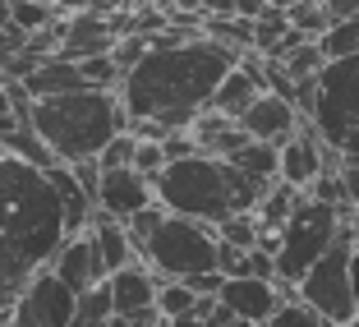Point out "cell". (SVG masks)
I'll list each match as a JSON object with an SVG mask.
<instances>
[{
  "label": "cell",
  "instance_id": "obj_1",
  "mask_svg": "<svg viewBox=\"0 0 359 327\" xmlns=\"http://www.w3.org/2000/svg\"><path fill=\"white\" fill-rule=\"evenodd\" d=\"M244 55L231 46L212 42L208 32L180 46H152L138 69H129L120 84V106L129 125L152 120L166 134H189L194 120L203 116Z\"/></svg>",
  "mask_w": 359,
  "mask_h": 327
},
{
  "label": "cell",
  "instance_id": "obj_2",
  "mask_svg": "<svg viewBox=\"0 0 359 327\" xmlns=\"http://www.w3.org/2000/svg\"><path fill=\"white\" fill-rule=\"evenodd\" d=\"M65 240V203L51 175L0 152V305H19L32 276L55 263Z\"/></svg>",
  "mask_w": 359,
  "mask_h": 327
},
{
  "label": "cell",
  "instance_id": "obj_3",
  "mask_svg": "<svg viewBox=\"0 0 359 327\" xmlns=\"http://www.w3.org/2000/svg\"><path fill=\"white\" fill-rule=\"evenodd\" d=\"M267 189L272 185H254L231 161L203 157V152L198 157H184V161H170L152 180V194L166 208V217H184V222H203V226H222L231 217L258 212Z\"/></svg>",
  "mask_w": 359,
  "mask_h": 327
},
{
  "label": "cell",
  "instance_id": "obj_4",
  "mask_svg": "<svg viewBox=\"0 0 359 327\" xmlns=\"http://www.w3.org/2000/svg\"><path fill=\"white\" fill-rule=\"evenodd\" d=\"M28 120L60 166L97 161L120 134H129V116L120 106V93H97V88L74 93V97H55V102H32Z\"/></svg>",
  "mask_w": 359,
  "mask_h": 327
},
{
  "label": "cell",
  "instance_id": "obj_5",
  "mask_svg": "<svg viewBox=\"0 0 359 327\" xmlns=\"http://www.w3.org/2000/svg\"><path fill=\"white\" fill-rule=\"evenodd\" d=\"M309 125L346 166L359 161V55L355 60H327V69L318 74Z\"/></svg>",
  "mask_w": 359,
  "mask_h": 327
},
{
  "label": "cell",
  "instance_id": "obj_6",
  "mask_svg": "<svg viewBox=\"0 0 359 327\" xmlns=\"http://www.w3.org/2000/svg\"><path fill=\"white\" fill-rule=\"evenodd\" d=\"M346 222H355V217H346V212H337V208H327V203H318V199H309V194H304V203L295 208V217H290L285 231H281V249H276V281L299 291V281H304V276L332 253V244L341 240Z\"/></svg>",
  "mask_w": 359,
  "mask_h": 327
},
{
  "label": "cell",
  "instance_id": "obj_7",
  "mask_svg": "<svg viewBox=\"0 0 359 327\" xmlns=\"http://www.w3.org/2000/svg\"><path fill=\"white\" fill-rule=\"evenodd\" d=\"M217 253H222V240H217V226L203 222H184V217H166L161 231L148 240L143 249V263L161 276V281H198V276L217 272Z\"/></svg>",
  "mask_w": 359,
  "mask_h": 327
},
{
  "label": "cell",
  "instance_id": "obj_8",
  "mask_svg": "<svg viewBox=\"0 0 359 327\" xmlns=\"http://www.w3.org/2000/svg\"><path fill=\"white\" fill-rule=\"evenodd\" d=\"M355 222H346L341 240L313 272L299 281V300L313 314H323L332 327H355L359 323V276H355Z\"/></svg>",
  "mask_w": 359,
  "mask_h": 327
},
{
  "label": "cell",
  "instance_id": "obj_9",
  "mask_svg": "<svg viewBox=\"0 0 359 327\" xmlns=\"http://www.w3.org/2000/svg\"><path fill=\"white\" fill-rule=\"evenodd\" d=\"M341 166H346V161L313 134L309 120H304V129L281 148V185H290V189H299V194H309L327 171H341Z\"/></svg>",
  "mask_w": 359,
  "mask_h": 327
},
{
  "label": "cell",
  "instance_id": "obj_10",
  "mask_svg": "<svg viewBox=\"0 0 359 327\" xmlns=\"http://www.w3.org/2000/svg\"><path fill=\"white\" fill-rule=\"evenodd\" d=\"M120 42V23L116 14H102V10H83V14H69L60 23V60H97V55H111Z\"/></svg>",
  "mask_w": 359,
  "mask_h": 327
},
{
  "label": "cell",
  "instance_id": "obj_11",
  "mask_svg": "<svg viewBox=\"0 0 359 327\" xmlns=\"http://www.w3.org/2000/svg\"><path fill=\"white\" fill-rule=\"evenodd\" d=\"M235 125L244 129V134L254 138V143H267V148H285L290 138L304 129V116H299L295 106L285 102V97H276V93H263L249 111H244Z\"/></svg>",
  "mask_w": 359,
  "mask_h": 327
},
{
  "label": "cell",
  "instance_id": "obj_12",
  "mask_svg": "<svg viewBox=\"0 0 359 327\" xmlns=\"http://www.w3.org/2000/svg\"><path fill=\"white\" fill-rule=\"evenodd\" d=\"M19 305L46 327H74V318H79V295L51 272V267H42V272L32 276Z\"/></svg>",
  "mask_w": 359,
  "mask_h": 327
},
{
  "label": "cell",
  "instance_id": "obj_13",
  "mask_svg": "<svg viewBox=\"0 0 359 327\" xmlns=\"http://www.w3.org/2000/svg\"><path fill=\"white\" fill-rule=\"evenodd\" d=\"M157 203L152 180L138 171H102V189H97V212L116 217V222H134L138 212H148Z\"/></svg>",
  "mask_w": 359,
  "mask_h": 327
},
{
  "label": "cell",
  "instance_id": "obj_14",
  "mask_svg": "<svg viewBox=\"0 0 359 327\" xmlns=\"http://www.w3.org/2000/svg\"><path fill=\"white\" fill-rule=\"evenodd\" d=\"M217 300H222V309H231L235 318H244V323H254V327H267L276 318V309L285 305L276 281H258V276H231Z\"/></svg>",
  "mask_w": 359,
  "mask_h": 327
},
{
  "label": "cell",
  "instance_id": "obj_15",
  "mask_svg": "<svg viewBox=\"0 0 359 327\" xmlns=\"http://www.w3.org/2000/svg\"><path fill=\"white\" fill-rule=\"evenodd\" d=\"M51 272L60 276V281L69 286V291H74L79 300H83L88 291H97V286H106V281H111V276H106V267H102V258H97V244H93V235L65 240V249L55 253Z\"/></svg>",
  "mask_w": 359,
  "mask_h": 327
},
{
  "label": "cell",
  "instance_id": "obj_16",
  "mask_svg": "<svg viewBox=\"0 0 359 327\" xmlns=\"http://www.w3.org/2000/svg\"><path fill=\"white\" fill-rule=\"evenodd\" d=\"M111 300H116V318H143L157 314V295H161V276L148 263H134L125 272L111 276Z\"/></svg>",
  "mask_w": 359,
  "mask_h": 327
},
{
  "label": "cell",
  "instance_id": "obj_17",
  "mask_svg": "<svg viewBox=\"0 0 359 327\" xmlns=\"http://www.w3.org/2000/svg\"><path fill=\"white\" fill-rule=\"evenodd\" d=\"M23 88H28L32 102H55V97H74V93H88V79L83 69H79L74 60H42L37 69H32L28 79H23Z\"/></svg>",
  "mask_w": 359,
  "mask_h": 327
},
{
  "label": "cell",
  "instance_id": "obj_18",
  "mask_svg": "<svg viewBox=\"0 0 359 327\" xmlns=\"http://www.w3.org/2000/svg\"><path fill=\"white\" fill-rule=\"evenodd\" d=\"M88 235H93V244H97V258H102L106 276H116V272H125V267L143 263L138 249H134V240H129V231H125V222H116V217L97 212V222H93Z\"/></svg>",
  "mask_w": 359,
  "mask_h": 327
},
{
  "label": "cell",
  "instance_id": "obj_19",
  "mask_svg": "<svg viewBox=\"0 0 359 327\" xmlns=\"http://www.w3.org/2000/svg\"><path fill=\"white\" fill-rule=\"evenodd\" d=\"M299 203H304V194L276 180L272 189H267V199L258 203V212H254V217H258V226H263L267 235H281V231H285V222L295 217V208H299Z\"/></svg>",
  "mask_w": 359,
  "mask_h": 327
},
{
  "label": "cell",
  "instance_id": "obj_20",
  "mask_svg": "<svg viewBox=\"0 0 359 327\" xmlns=\"http://www.w3.org/2000/svg\"><path fill=\"white\" fill-rule=\"evenodd\" d=\"M69 19L65 10L55 5H32V0H10V23L23 32V37H37V32H51Z\"/></svg>",
  "mask_w": 359,
  "mask_h": 327
},
{
  "label": "cell",
  "instance_id": "obj_21",
  "mask_svg": "<svg viewBox=\"0 0 359 327\" xmlns=\"http://www.w3.org/2000/svg\"><path fill=\"white\" fill-rule=\"evenodd\" d=\"M217 240L231 244V249H240V253H254L258 244H263V226H258L254 212H244V217H231V222L217 226Z\"/></svg>",
  "mask_w": 359,
  "mask_h": 327
},
{
  "label": "cell",
  "instance_id": "obj_22",
  "mask_svg": "<svg viewBox=\"0 0 359 327\" xmlns=\"http://www.w3.org/2000/svg\"><path fill=\"white\" fill-rule=\"evenodd\" d=\"M157 314H161V323H170V318H189V314H198V295H194L184 281H161Z\"/></svg>",
  "mask_w": 359,
  "mask_h": 327
},
{
  "label": "cell",
  "instance_id": "obj_23",
  "mask_svg": "<svg viewBox=\"0 0 359 327\" xmlns=\"http://www.w3.org/2000/svg\"><path fill=\"white\" fill-rule=\"evenodd\" d=\"M111 318H116V300H111V286H97V291H88V295L79 300V318H74V327H111Z\"/></svg>",
  "mask_w": 359,
  "mask_h": 327
},
{
  "label": "cell",
  "instance_id": "obj_24",
  "mask_svg": "<svg viewBox=\"0 0 359 327\" xmlns=\"http://www.w3.org/2000/svg\"><path fill=\"white\" fill-rule=\"evenodd\" d=\"M323 55H327V60H355L359 55V14L346 19V23H337V28L323 37Z\"/></svg>",
  "mask_w": 359,
  "mask_h": 327
},
{
  "label": "cell",
  "instance_id": "obj_25",
  "mask_svg": "<svg viewBox=\"0 0 359 327\" xmlns=\"http://www.w3.org/2000/svg\"><path fill=\"white\" fill-rule=\"evenodd\" d=\"M267 327H332V323H327L323 314H313L304 300H290V305L276 309V318H272Z\"/></svg>",
  "mask_w": 359,
  "mask_h": 327
},
{
  "label": "cell",
  "instance_id": "obj_26",
  "mask_svg": "<svg viewBox=\"0 0 359 327\" xmlns=\"http://www.w3.org/2000/svg\"><path fill=\"white\" fill-rule=\"evenodd\" d=\"M134 157H138V138L134 134H120L116 143L97 157V166H102V171H134Z\"/></svg>",
  "mask_w": 359,
  "mask_h": 327
},
{
  "label": "cell",
  "instance_id": "obj_27",
  "mask_svg": "<svg viewBox=\"0 0 359 327\" xmlns=\"http://www.w3.org/2000/svg\"><path fill=\"white\" fill-rule=\"evenodd\" d=\"M170 161H166V148H161V143H138V157H134V171L143 180H157L161 171H166Z\"/></svg>",
  "mask_w": 359,
  "mask_h": 327
},
{
  "label": "cell",
  "instance_id": "obj_28",
  "mask_svg": "<svg viewBox=\"0 0 359 327\" xmlns=\"http://www.w3.org/2000/svg\"><path fill=\"white\" fill-rule=\"evenodd\" d=\"M341 180H346V199H350V212L359 217V161L341 166Z\"/></svg>",
  "mask_w": 359,
  "mask_h": 327
},
{
  "label": "cell",
  "instance_id": "obj_29",
  "mask_svg": "<svg viewBox=\"0 0 359 327\" xmlns=\"http://www.w3.org/2000/svg\"><path fill=\"white\" fill-rule=\"evenodd\" d=\"M10 327H46V323H37V318H32L23 305H14V309H10Z\"/></svg>",
  "mask_w": 359,
  "mask_h": 327
},
{
  "label": "cell",
  "instance_id": "obj_30",
  "mask_svg": "<svg viewBox=\"0 0 359 327\" xmlns=\"http://www.w3.org/2000/svg\"><path fill=\"white\" fill-rule=\"evenodd\" d=\"M14 116V93H10V84H0V120H10Z\"/></svg>",
  "mask_w": 359,
  "mask_h": 327
},
{
  "label": "cell",
  "instance_id": "obj_31",
  "mask_svg": "<svg viewBox=\"0 0 359 327\" xmlns=\"http://www.w3.org/2000/svg\"><path fill=\"white\" fill-rule=\"evenodd\" d=\"M161 327H208L198 314H189V318H170V323H161Z\"/></svg>",
  "mask_w": 359,
  "mask_h": 327
},
{
  "label": "cell",
  "instance_id": "obj_32",
  "mask_svg": "<svg viewBox=\"0 0 359 327\" xmlns=\"http://www.w3.org/2000/svg\"><path fill=\"white\" fill-rule=\"evenodd\" d=\"M355 276H359V258H355Z\"/></svg>",
  "mask_w": 359,
  "mask_h": 327
},
{
  "label": "cell",
  "instance_id": "obj_33",
  "mask_svg": "<svg viewBox=\"0 0 359 327\" xmlns=\"http://www.w3.org/2000/svg\"><path fill=\"white\" fill-rule=\"evenodd\" d=\"M0 314H5V305H0Z\"/></svg>",
  "mask_w": 359,
  "mask_h": 327
}]
</instances>
